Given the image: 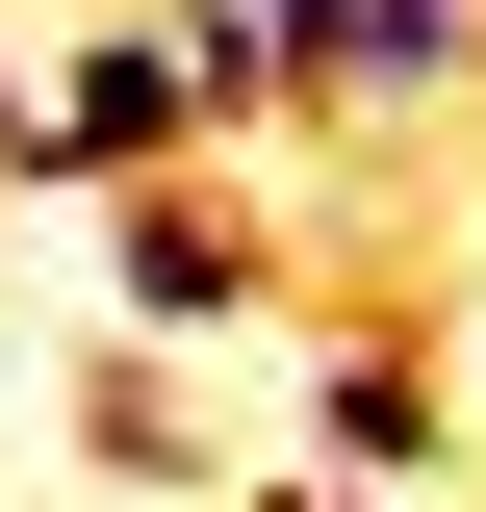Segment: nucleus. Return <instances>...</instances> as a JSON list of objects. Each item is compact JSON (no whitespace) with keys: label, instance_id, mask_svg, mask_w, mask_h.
Masks as SVG:
<instances>
[{"label":"nucleus","instance_id":"obj_5","mask_svg":"<svg viewBox=\"0 0 486 512\" xmlns=\"http://www.w3.org/2000/svg\"><path fill=\"white\" fill-rule=\"evenodd\" d=\"M0 180H26V77H0Z\"/></svg>","mask_w":486,"mask_h":512},{"label":"nucleus","instance_id":"obj_4","mask_svg":"<svg viewBox=\"0 0 486 512\" xmlns=\"http://www.w3.org/2000/svg\"><path fill=\"white\" fill-rule=\"evenodd\" d=\"M461 77H486V26H461V0H333L307 128H410V103H461Z\"/></svg>","mask_w":486,"mask_h":512},{"label":"nucleus","instance_id":"obj_3","mask_svg":"<svg viewBox=\"0 0 486 512\" xmlns=\"http://www.w3.org/2000/svg\"><path fill=\"white\" fill-rule=\"evenodd\" d=\"M307 436L359 461V487H435V461H461V410H435L410 333H307Z\"/></svg>","mask_w":486,"mask_h":512},{"label":"nucleus","instance_id":"obj_7","mask_svg":"<svg viewBox=\"0 0 486 512\" xmlns=\"http://www.w3.org/2000/svg\"><path fill=\"white\" fill-rule=\"evenodd\" d=\"M461 26H486V0H461Z\"/></svg>","mask_w":486,"mask_h":512},{"label":"nucleus","instance_id":"obj_6","mask_svg":"<svg viewBox=\"0 0 486 512\" xmlns=\"http://www.w3.org/2000/svg\"><path fill=\"white\" fill-rule=\"evenodd\" d=\"M256 512H359V487H256Z\"/></svg>","mask_w":486,"mask_h":512},{"label":"nucleus","instance_id":"obj_2","mask_svg":"<svg viewBox=\"0 0 486 512\" xmlns=\"http://www.w3.org/2000/svg\"><path fill=\"white\" fill-rule=\"evenodd\" d=\"M231 308H282V231L205 205V180H154L128 205V359H154V333H231Z\"/></svg>","mask_w":486,"mask_h":512},{"label":"nucleus","instance_id":"obj_1","mask_svg":"<svg viewBox=\"0 0 486 512\" xmlns=\"http://www.w3.org/2000/svg\"><path fill=\"white\" fill-rule=\"evenodd\" d=\"M180 154H205V77L154 52V26H103L77 77H26V180H52V205H154Z\"/></svg>","mask_w":486,"mask_h":512}]
</instances>
